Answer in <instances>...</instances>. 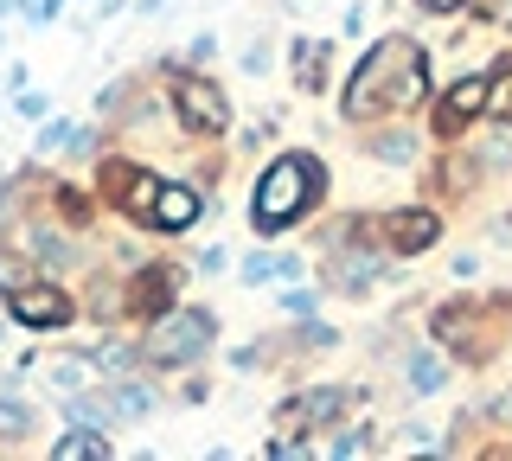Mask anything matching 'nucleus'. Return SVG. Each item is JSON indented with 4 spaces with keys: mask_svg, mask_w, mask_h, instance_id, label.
I'll return each instance as SVG.
<instances>
[{
    "mask_svg": "<svg viewBox=\"0 0 512 461\" xmlns=\"http://www.w3.org/2000/svg\"><path fill=\"white\" fill-rule=\"evenodd\" d=\"M295 269H301L295 257H250L244 276H250V282H269V276H295Z\"/></svg>",
    "mask_w": 512,
    "mask_h": 461,
    "instance_id": "obj_13",
    "label": "nucleus"
},
{
    "mask_svg": "<svg viewBox=\"0 0 512 461\" xmlns=\"http://www.w3.org/2000/svg\"><path fill=\"white\" fill-rule=\"evenodd\" d=\"M372 276H378V257H346L340 263V289H365Z\"/></svg>",
    "mask_w": 512,
    "mask_h": 461,
    "instance_id": "obj_14",
    "label": "nucleus"
},
{
    "mask_svg": "<svg viewBox=\"0 0 512 461\" xmlns=\"http://www.w3.org/2000/svg\"><path fill=\"white\" fill-rule=\"evenodd\" d=\"M423 97V52L410 39H378L359 65V84L346 90V116H378Z\"/></svg>",
    "mask_w": 512,
    "mask_h": 461,
    "instance_id": "obj_1",
    "label": "nucleus"
},
{
    "mask_svg": "<svg viewBox=\"0 0 512 461\" xmlns=\"http://www.w3.org/2000/svg\"><path fill=\"white\" fill-rule=\"evenodd\" d=\"M0 429H7V436H26V429H32V410H20V404H0Z\"/></svg>",
    "mask_w": 512,
    "mask_h": 461,
    "instance_id": "obj_17",
    "label": "nucleus"
},
{
    "mask_svg": "<svg viewBox=\"0 0 512 461\" xmlns=\"http://www.w3.org/2000/svg\"><path fill=\"white\" fill-rule=\"evenodd\" d=\"M192 218H199V193H186V186H160V199H154V225H160V231H186Z\"/></svg>",
    "mask_w": 512,
    "mask_h": 461,
    "instance_id": "obj_7",
    "label": "nucleus"
},
{
    "mask_svg": "<svg viewBox=\"0 0 512 461\" xmlns=\"http://www.w3.org/2000/svg\"><path fill=\"white\" fill-rule=\"evenodd\" d=\"M148 404H154V397L141 391V385H122V391H116V410H122V417H141Z\"/></svg>",
    "mask_w": 512,
    "mask_h": 461,
    "instance_id": "obj_16",
    "label": "nucleus"
},
{
    "mask_svg": "<svg viewBox=\"0 0 512 461\" xmlns=\"http://www.w3.org/2000/svg\"><path fill=\"white\" fill-rule=\"evenodd\" d=\"M506 26H512V13H506Z\"/></svg>",
    "mask_w": 512,
    "mask_h": 461,
    "instance_id": "obj_23",
    "label": "nucleus"
},
{
    "mask_svg": "<svg viewBox=\"0 0 512 461\" xmlns=\"http://www.w3.org/2000/svg\"><path fill=\"white\" fill-rule=\"evenodd\" d=\"M52 13H58V0H26V20H32V26H45Z\"/></svg>",
    "mask_w": 512,
    "mask_h": 461,
    "instance_id": "obj_19",
    "label": "nucleus"
},
{
    "mask_svg": "<svg viewBox=\"0 0 512 461\" xmlns=\"http://www.w3.org/2000/svg\"><path fill=\"white\" fill-rule=\"evenodd\" d=\"M378 154H391V161H404V154H410V141H404V135H384V141H378Z\"/></svg>",
    "mask_w": 512,
    "mask_h": 461,
    "instance_id": "obj_21",
    "label": "nucleus"
},
{
    "mask_svg": "<svg viewBox=\"0 0 512 461\" xmlns=\"http://www.w3.org/2000/svg\"><path fill=\"white\" fill-rule=\"evenodd\" d=\"M84 372H90L84 359H52V378H58L64 391H84Z\"/></svg>",
    "mask_w": 512,
    "mask_h": 461,
    "instance_id": "obj_15",
    "label": "nucleus"
},
{
    "mask_svg": "<svg viewBox=\"0 0 512 461\" xmlns=\"http://www.w3.org/2000/svg\"><path fill=\"white\" fill-rule=\"evenodd\" d=\"M436 218H429V212H397L391 218V244L397 250H404V257H416V250H429V244H436Z\"/></svg>",
    "mask_w": 512,
    "mask_h": 461,
    "instance_id": "obj_8",
    "label": "nucleus"
},
{
    "mask_svg": "<svg viewBox=\"0 0 512 461\" xmlns=\"http://www.w3.org/2000/svg\"><path fill=\"white\" fill-rule=\"evenodd\" d=\"M52 455L58 461H103L109 455V436H96V423H90V429H77V436H58Z\"/></svg>",
    "mask_w": 512,
    "mask_h": 461,
    "instance_id": "obj_9",
    "label": "nucleus"
},
{
    "mask_svg": "<svg viewBox=\"0 0 512 461\" xmlns=\"http://www.w3.org/2000/svg\"><path fill=\"white\" fill-rule=\"evenodd\" d=\"M64 129H71V122H52V129L39 135V154H52V148H64V141H71V135H64Z\"/></svg>",
    "mask_w": 512,
    "mask_h": 461,
    "instance_id": "obj_18",
    "label": "nucleus"
},
{
    "mask_svg": "<svg viewBox=\"0 0 512 461\" xmlns=\"http://www.w3.org/2000/svg\"><path fill=\"white\" fill-rule=\"evenodd\" d=\"M205 346H212V314H199V308L167 314V321L148 333V359L154 365H186V359H199Z\"/></svg>",
    "mask_w": 512,
    "mask_h": 461,
    "instance_id": "obj_3",
    "label": "nucleus"
},
{
    "mask_svg": "<svg viewBox=\"0 0 512 461\" xmlns=\"http://www.w3.org/2000/svg\"><path fill=\"white\" fill-rule=\"evenodd\" d=\"M320 65H327V52H320L314 39H301V45H295V84H301V90H320V84H327V77H320Z\"/></svg>",
    "mask_w": 512,
    "mask_h": 461,
    "instance_id": "obj_10",
    "label": "nucleus"
},
{
    "mask_svg": "<svg viewBox=\"0 0 512 461\" xmlns=\"http://www.w3.org/2000/svg\"><path fill=\"white\" fill-rule=\"evenodd\" d=\"M167 295H173V276H167V269H148V276H141V289H135V308L154 314V308H167Z\"/></svg>",
    "mask_w": 512,
    "mask_h": 461,
    "instance_id": "obj_11",
    "label": "nucleus"
},
{
    "mask_svg": "<svg viewBox=\"0 0 512 461\" xmlns=\"http://www.w3.org/2000/svg\"><path fill=\"white\" fill-rule=\"evenodd\" d=\"M429 13H448V7H468V0H423Z\"/></svg>",
    "mask_w": 512,
    "mask_h": 461,
    "instance_id": "obj_22",
    "label": "nucleus"
},
{
    "mask_svg": "<svg viewBox=\"0 0 512 461\" xmlns=\"http://www.w3.org/2000/svg\"><path fill=\"white\" fill-rule=\"evenodd\" d=\"M13 321L26 327H64L71 321V301L58 289H13Z\"/></svg>",
    "mask_w": 512,
    "mask_h": 461,
    "instance_id": "obj_6",
    "label": "nucleus"
},
{
    "mask_svg": "<svg viewBox=\"0 0 512 461\" xmlns=\"http://www.w3.org/2000/svg\"><path fill=\"white\" fill-rule=\"evenodd\" d=\"M487 103H493L487 77H461V84L442 97V109H436V129H442V135H461V129H468V122L480 116V109H487Z\"/></svg>",
    "mask_w": 512,
    "mask_h": 461,
    "instance_id": "obj_5",
    "label": "nucleus"
},
{
    "mask_svg": "<svg viewBox=\"0 0 512 461\" xmlns=\"http://www.w3.org/2000/svg\"><path fill=\"white\" fill-rule=\"evenodd\" d=\"M500 77H506V84L493 90V109H500V116H512V71H500Z\"/></svg>",
    "mask_w": 512,
    "mask_h": 461,
    "instance_id": "obj_20",
    "label": "nucleus"
},
{
    "mask_svg": "<svg viewBox=\"0 0 512 461\" xmlns=\"http://www.w3.org/2000/svg\"><path fill=\"white\" fill-rule=\"evenodd\" d=\"M173 103H180V122H186V129H199V135L231 129V109H224V97L205 84V77H180V84H173Z\"/></svg>",
    "mask_w": 512,
    "mask_h": 461,
    "instance_id": "obj_4",
    "label": "nucleus"
},
{
    "mask_svg": "<svg viewBox=\"0 0 512 461\" xmlns=\"http://www.w3.org/2000/svg\"><path fill=\"white\" fill-rule=\"evenodd\" d=\"M404 372H410V391H442V359L436 353H410V365H404Z\"/></svg>",
    "mask_w": 512,
    "mask_h": 461,
    "instance_id": "obj_12",
    "label": "nucleus"
},
{
    "mask_svg": "<svg viewBox=\"0 0 512 461\" xmlns=\"http://www.w3.org/2000/svg\"><path fill=\"white\" fill-rule=\"evenodd\" d=\"M320 193V161H308V154H282L276 167L256 180V205H250V218H256V231H282L288 218L301 212Z\"/></svg>",
    "mask_w": 512,
    "mask_h": 461,
    "instance_id": "obj_2",
    "label": "nucleus"
}]
</instances>
